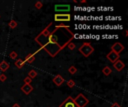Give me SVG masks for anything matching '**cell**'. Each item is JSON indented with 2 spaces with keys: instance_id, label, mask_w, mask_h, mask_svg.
Wrapping results in <instances>:
<instances>
[{
  "instance_id": "obj_11",
  "label": "cell",
  "mask_w": 128,
  "mask_h": 107,
  "mask_svg": "<svg viewBox=\"0 0 128 107\" xmlns=\"http://www.w3.org/2000/svg\"><path fill=\"white\" fill-rule=\"evenodd\" d=\"M113 67L115 68V69H116V71H122L123 68H124L125 64L121 60H120V59H118V60H117L115 63H113Z\"/></svg>"
},
{
  "instance_id": "obj_18",
  "label": "cell",
  "mask_w": 128,
  "mask_h": 107,
  "mask_svg": "<svg viewBox=\"0 0 128 107\" xmlns=\"http://www.w3.org/2000/svg\"><path fill=\"white\" fill-rule=\"evenodd\" d=\"M17 25H18V24H17V22L14 19H11L9 22V23H8V25H9V27L11 29H14L17 26Z\"/></svg>"
},
{
  "instance_id": "obj_16",
  "label": "cell",
  "mask_w": 128,
  "mask_h": 107,
  "mask_svg": "<svg viewBox=\"0 0 128 107\" xmlns=\"http://www.w3.org/2000/svg\"><path fill=\"white\" fill-rule=\"evenodd\" d=\"M112 69L110 68L109 66H106L103 68V70H102V72L104 74V75L106 76H109L110 74L112 73Z\"/></svg>"
},
{
  "instance_id": "obj_4",
  "label": "cell",
  "mask_w": 128,
  "mask_h": 107,
  "mask_svg": "<svg viewBox=\"0 0 128 107\" xmlns=\"http://www.w3.org/2000/svg\"><path fill=\"white\" fill-rule=\"evenodd\" d=\"M54 17L55 22H70L71 19V16L69 14H56Z\"/></svg>"
},
{
  "instance_id": "obj_7",
  "label": "cell",
  "mask_w": 128,
  "mask_h": 107,
  "mask_svg": "<svg viewBox=\"0 0 128 107\" xmlns=\"http://www.w3.org/2000/svg\"><path fill=\"white\" fill-rule=\"evenodd\" d=\"M107 58L112 63H115L117 60H118L119 58H120V55L116 54V53H115L114 51H110V52L107 55Z\"/></svg>"
},
{
  "instance_id": "obj_27",
  "label": "cell",
  "mask_w": 128,
  "mask_h": 107,
  "mask_svg": "<svg viewBox=\"0 0 128 107\" xmlns=\"http://www.w3.org/2000/svg\"><path fill=\"white\" fill-rule=\"evenodd\" d=\"M11 107H21L18 103H15V104H14V105H13Z\"/></svg>"
},
{
  "instance_id": "obj_26",
  "label": "cell",
  "mask_w": 128,
  "mask_h": 107,
  "mask_svg": "<svg viewBox=\"0 0 128 107\" xmlns=\"http://www.w3.org/2000/svg\"><path fill=\"white\" fill-rule=\"evenodd\" d=\"M111 107H121V106L119 105L118 103L115 102V103H114L111 106Z\"/></svg>"
},
{
  "instance_id": "obj_2",
  "label": "cell",
  "mask_w": 128,
  "mask_h": 107,
  "mask_svg": "<svg viewBox=\"0 0 128 107\" xmlns=\"http://www.w3.org/2000/svg\"><path fill=\"white\" fill-rule=\"evenodd\" d=\"M78 51L85 57H89L94 51V48L91 46L90 42H84V43L79 48Z\"/></svg>"
},
{
  "instance_id": "obj_31",
  "label": "cell",
  "mask_w": 128,
  "mask_h": 107,
  "mask_svg": "<svg viewBox=\"0 0 128 107\" xmlns=\"http://www.w3.org/2000/svg\"><path fill=\"white\" fill-rule=\"evenodd\" d=\"M48 107H50V106H48Z\"/></svg>"
},
{
  "instance_id": "obj_9",
  "label": "cell",
  "mask_w": 128,
  "mask_h": 107,
  "mask_svg": "<svg viewBox=\"0 0 128 107\" xmlns=\"http://www.w3.org/2000/svg\"><path fill=\"white\" fill-rule=\"evenodd\" d=\"M20 89L22 90V92H24V94H26V95H28L32 92V90L34 89L30 84H24L21 86Z\"/></svg>"
},
{
  "instance_id": "obj_23",
  "label": "cell",
  "mask_w": 128,
  "mask_h": 107,
  "mask_svg": "<svg viewBox=\"0 0 128 107\" xmlns=\"http://www.w3.org/2000/svg\"><path fill=\"white\" fill-rule=\"evenodd\" d=\"M76 47H77L76 45H75L73 42H70V43L68 45V48L70 50H71V51H72V50H74L75 48H76Z\"/></svg>"
},
{
  "instance_id": "obj_14",
  "label": "cell",
  "mask_w": 128,
  "mask_h": 107,
  "mask_svg": "<svg viewBox=\"0 0 128 107\" xmlns=\"http://www.w3.org/2000/svg\"><path fill=\"white\" fill-rule=\"evenodd\" d=\"M35 60V57H34V54H29L27 56L25 57L24 62L28 63H32Z\"/></svg>"
},
{
  "instance_id": "obj_15",
  "label": "cell",
  "mask_w": 128,
  "mask_h": 107,
  "mask_svg": "<svg viewBox=\"0 0 128 107\" xmlns=\"http://www.w3.org/2000/svg\"><path fill=\"white\" fill-rule=\"evenodd\" d=\"M25 62L24 60H23V59H17V60L15 62V66H17V68H22L24 65H25Z\"/></svg>"
},
{
  "instance_id": "obj_1",
  "label": "cell",
  "mask_w": 128,
  "mask_h": 107,
  "mask_svg": "<svg viewBox=\"0 0 128 107\" xmlns=\"http://www.w3.org/2000/svg\"><path fill=\"white\" fill-rule=\"evenodd\" d=\"M57 31H58V28L55 27V29L52 30L47 37H44L38 34L34 39L37 43L41 46L40 50H45L52 57H55L61 50L64 48L59 44V39L57 34Z\"/></svg>"
},
{
  "instance_id": "obj_10",
  "label": "cell",
  "mask_w": 128,
  "mask_h": 107,
  "mask_svg": "<svg viewBox=\"0 0 128 107\" xmlns=\"http://www.w3.org/2000/svg\"><path fill=\"white\" fill-rule=\"evenodd\" d=\"M52 82L55 83L56 86H60V85H62V83H64V79L60 74H57L55 77H53V79H52Z\"/></svg>"
},
{
  "instance_id": "obj_12",
  "label": "cell",
  "mask_w": 128,
  "mask_h": 107,
  "mask_svg": "<svg viewBox=\"0 0 128 107\" xmlns=\"http://www.w3.org/2000/svg\"><path fill=\"white\" fill-rule=\"evenodd\" d=\"M52 22H50L44 29L43 30V31H42L41 33H39V35H41V36H42V37H47V36L50 33V32H51L49 29H50V27L52 26Z\"/></svg>"
},
{
  "instance_id": "obj_20",
  "label": "cell",
  "mask_w": 128,
  "mask_h": 107,
  "mask_svg": "<svg viewBox=\"0 0 128 107\" xmlns=\"http://www.w3.org/2000/svg\"><path fill=\"white\" fill-rule=\"evenodd\" d=\"M17 56H18V54H17V53L16 52V51H11V52L9 54V57L12 59H15L17 57Z\"/></svg>"
},
{
  "instance_id": "obj_29",
  "label": "cell",
  "mask_w": 128,
  "mask_h": 107,
  "mask_svg": "<svg viewBox=\"0 0 128 107\" xmlns=\"http://www.w3.org/2000/svg\"><path fill=\"white\" fill-rule=\"evenodd\" d=\"M73 2H74V3H77L78 2L77 1V0H73Z\"/></svg>"
},
{
  "instance_id": "obj_19",
  "label": "cell",
  "mask_w": 128,
  "mask_h": 107,
  "mask_svg": "<svg viewBox=\"0 0 128 107\" xmlns=\"http://www.w3.org/2000/svg\"><path fill=\"white\" fill-rule=\"evenodd\" d=\"M37 74H38V73L36 72V71L35 70H31L29 72V77H30L31 79H34L35 77L37 76Z\"/></svg>"
},
{
  "instance_id": "obj_25",
  "label": "cell",
  "mask_w": 128,
  "mask_h": 107,
  "mask_svg": "<svg viewBox=\"0 0 128 107\" xmlns=\"http://www.w3.org/2000/svg\"><path fill=\"white\" fill-rule=\"evenodd\" d=\"M6 80H7V77L5 74H0V81H1V82H5Z\"/></svg>"
},
{
  "instance_id": "obj_30",
  "label": "cell",
  "mask_w": 128,
  "mask_h": 107,
  "mask_svg": "<svg viewBox=\"0 0 128 107\" xmlns=\"http://www.w3.org/2000/svg\"><path fill=\"white\" fill-rule=\"evenodd\" d=\"M127 33H128V32H127V30L126 31V36H127Z\"/></svg>"
},
{
  "instance_id": "obj_17",
  "label": "cell",
  "mask_w": 128,
  "mask_h": 107,
  "mask_svg": "<svg viewBox=\"0 0 128 107\" xmlns=\"http://www.w3.org/2000/svg\"><path fill=\"white\" fill-rule=\"evenodd\" d=\"M68 71H69V73L70 74H75L77 72V68L75 66H71L69 67Z\"/></svg>"
},
{
  "instance_id": "obj_3",
  "label": "cell",
  "mask_w": 128,
  "mask_h": 107,
  "mask_svg": "<svg viewBox=\"0 0 128 107\" xmlns=\"http://www.w3.org/2000/svg\"><path fill=\"white\" fill-rule=\"evenodd\" d=\"M73 100L77 107H85L86 105L89 103V100L86 98L85 95L82 93L79 94L77 97L74 98Z\"/></svg>"
},
{
  "instance_id": "obj_21",
  "label": "cell",
  "mask_w": 128,
  "mask_h": 107,
  "mask_svg": "<svg viewBox=\"0 0 128 107\" xmlns=\"http://www.w3.org/2000/svg\"><path fill=\"white\" fill-rule=\"evenodd\" d=\"M34 7H36L37 9H38V10L41 9L42 7H43V3L41 1H38L36 3L34 4Z\"/></svg>"
},
{
  "instance_id": "obj_28",
  "label": "cell",
  "mask_w": 128,
  "mask_h": 107,
  "mask_svg": "<svg viewBox=\"0 0 128 107\" xmlns=\"http://www.w3.org/2000/svg\"><path fill=\"white\" fill-rule=\"evenodd\" d=\"M86 0H82V1H80V3H86Z\"/></svg>"
},
{
  "instance_id": "obj_13",
  "label": "cell",
  "mask_w": 128,
  "mask_h": 107,
  "mask_svg": "<svg viewBox=\"0 0 128 107\" xmlns=\"http://www.w3.org/2000/svg\"><path fill=\"white\" fill-rule=\"evenodd\" d=\"M10 68V65L9 63H8L5 60H2L1 63H0V70L2 71H6L8 68Z\"/></svg>"
},
{
  "instance_id": "obj_22",
  "label": "cell",
  "mask_w": 128,
  "mask_h": 107,
  "mask_svg": "<svg viewBox=\"0 0 128 107\" xmlns=\"http://www.w3.org/2000/svg\"><path fill=\"white\" fill-rule=\"evenodd\" d=\"M75 84H76V83H75V82H74L73 80H71V79L69 80L68 82H67V85H68V86L69 88H73L74 85H75Z\"/></svg>"
},
{
  "instance_id": "obj_8",
  "label": "cell",
  "mask_w": 128,
  "mask_h": 107,
  "mask_svg": "<svg viewBox=\"0 0 128 107\" xmlns=\"http://www.w3.org/2000/svg\"><path fill=\"white\" fill-rule=\"evenodd\" d=\"M55 11L56 12H69L70 11V5H55Z\"/></svg>"
},
{
  "instance_id": "obj_5",
  "label": "cell",
  "mask_w": 128,
  "mask_h": 107,
  "mask_svg": "<svg viewBox=\"0 0 128 107\" xmlns=\"http://www.w3.org/2000/svg\"><path fill=\"white\" fill-rule=\"evenodd\" d=\"M59 107H77V105L75 104L73 98L71 96H69L68 97L66 98V100L61 103Z\"/></svg>"
},
{
  "instance_id": "obj_24",
  "label": "cell",
  "mask_w": 128,
  "mask_h": 107,
  "mask_svg": "<svg viewBox=\"0 0 128 107\" xmlns=\"http://www.w3.org/2000/svg\"><path fill=\"white\" fill-rule=\"evenodd\" d=\"M32 80L30 77H25L23 79V82L25 84H30L31 83H32Z\"/></svg>"
},
{
  "instance_id": "obj_6",
  "label": "cell",
  "mask_w": 128,
  "mask_h": 107,
  "mask_svg": "<svg viewBox=\"0 0 128 107\" xmlns=\"http://www.w3.org/2000/svg\"><path fill=\"white\" fill-rule=\"evenodd\" d=\"M111 49L115 53L119 54L121 52H122V51L124 49V46L121 43H120V42H115V43H114L112 45Z\"/></svg>"
}]
</instances>
